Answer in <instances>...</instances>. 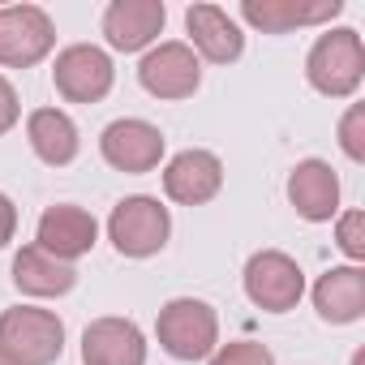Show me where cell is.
<instances>
[{
    "label": "cell",
    "instance_id": "6da1fadb",
    "mask_svg": "<svg viewBox=\"0 0 365 365\" xmlns=\"http://www.w3.org/2000/svg\"><path fill=\"white\" fill-rule=\"evenodd\" d=\"M305 82L322 99H352L365 82V43L352 26H335L314 39L305 56Z\"/></svg>",
    "mask_w": 365,
    "mask_h": 365
},
{
    "label": "cell",
    "instance_id": "7a4b0ae2",
    "mask_svg": "<svg viewBox=\"0 0 365 365\" xmlns=\"http://www.w3.org/2000/svg\"><path fill=\"white\" fill-rule=\"evenodd\" d=\"M155 339L172 361H207L220 348V314L202 297H172L155 318Z\"/></svg>",
    "mask_w": 365,
    "mask_h": 365
},
{
    "label": "cell",
    "instance_id": "3957f363",
    "mask_svg": "<svg viewBox=\"0 0 365 365\" xmlns=\"http://www.w3.org/2000/svg\"><path fill=\"white\" fill-rule=\"evenodd\" d=\"M0 352L14 365H56L65 352V322L39 305H14L0 314Z\"/></svg>",
    "mask_w": 365,
    "mask_h": 365
},
{
    "label": "cell",
    "instance_id": "277c9868",
    "mask_svg": "<svg viewBox=\"0 0 365 365\" xmlns=\"http://www.w3.org/2000/svg\"><path fill=\"white\" fill-rule=\"evenodd\" d=\"M172 237V211L150 194H129L108 215V241L120 258H155Z\"/></svg>",
    "mask_w": 365,
    "mask_h": 365
},
{
    "label": "cell",
    "instance_id": "5b68a950",
    "mask_svg": "<svg viewBox=\"0 0 365 365\" xmlns=\"http://www.w3.org/2000/svg\"><path fill=\"white\" fill-rule=\"evenodd\" d=\"M245 297L262 309V314H288L301 305L305 297V271L292 254L284 250H258L250 262H245Z\"/></svg>",
    "mask_w": 365,
    "mask_h": 365
},
{
    "label": "cell",
    "instance_id": "8992f818",
    "mask_svg": "<svg viewBox=\"0 0 365 365\" xmlns=\"http://www.w3.org/2000/svg\"><path fill=\"white\" fill-rule=\"evenodd\" d=\"M56 48V22L39 5L0 9V69H35Z\"/></svg>",
    "mask_w": 365,
    "mask_h": 365
},
{
    "label": "cell",
    "instance_id": "52a82bcc",
    "mask_svg": "<svg viewBox=\"0 0 365 365\" xmlns=\"http://www.w3.org/2000/svg\"><path fill=\"white\" fill-rule=\"evenodd\" d=\"M52 82L65 103H99V99H108V91L116 82V65L95 43H69L56 52Z\"/></svg>",
    "mask_w": 365,
    "mask_h": 365
},
{
    "label": "cell",
    "instance_id": "ba28073f",
    "mask_svg": "<svg viewBox=\"0 0 365 365\" xmlns=\"http://www.w3.org/2000/svg\"><path fill=\"white\" fill-rule=\"evenodd\" d=\"M138 82H142L146 95L168 99V103L190 99V95H198V86H202V61L194 56L190 43L168 39V43H155V48L142 56Z\"/></svg>",
    "mask_w": 365,
    "mask_h": 365
},
{
    "label": "cell",
    "instance_id": "9c48e42d",
    "mask_svg": "<svg viewBox=\"0 0 365 365\" xmlns=\"http://www.w3.org/2000/svg\"><path fill=\"white\" fill-rule=\"evenodd\" d=\"M99 155H103L108 168L142 176V172L159 168V159H163V133H159V125H150L142 116H120V120H112L99 133Z\"/></svg>",
    "mask_w": 365,
    "mask_h": 365
},
{
    "label": "cell",
    "instance_id": "30bf717a",
    "mask_svg": "<svg viewBox=\"0 0 365 365\" xmlns=\"http://www.w3.org/2000/svg\"><path fill=\"white\" fill-rule=\"evenodd\" d=\"M220 190H224V163L215 150L190 146V150L172 155L163 168V194L176 207H207L220 198Z\"/></svg>",
    "mask_w": 365,
    "mask_h": 365
},
{
    "label": "cell",
    "instance_id": "8fae6325",
    "mask_svg": "<svg viewBox=\"0 0 365 365\" xmlns=\"http://www.w3.org/2000/svg\"><path fill=\"white\" fill-rule=\"evenodd\" d=\"M35 245L48 250L52 258L61 262H78L86 258L95 245H99V224L86 207L78 202H56L39 215V228H35Z\"/></svg>",
    "mask_w": 365,
    "mask_h": 365
},
{
    "label": "cell",
    "instance_id": "7c38bea8",
    "mask_svg": "<svg viewBox=\"0 0 365 365\" xmlns=\"http://www.w3.org/2000/svg\"><path fill=\"white\" fill-rule=\"evenodd\" d=\"M163 0H112L103 9V39L112 52H150L163 35Z\"/></svg>",
    "mask_w": 365,
    "mask_h": 365
},
{
    "label": "cell",
    "instance_id": "4fadbf2b",
    "mask_svg": "<svg viewBox=\"0 0 365 365\" xmlns=\"http://www.w3.org/2000/svg\"><path fill=\"white\" fill-rule=\"evenodd\" d=\"M288 202L305 224H331L339 215V176L327 159H301L288 172Z\"/></svg>",
    "mask_w": 365,
    "mask_h": 365
},
{
    "label": "cell",
    "instance_id": "5bb4252c",
    "mask_svg": "<svg viewBox=\"0 0 365 365\" xmlns=\"http://www.w3.org/2000/svg\"><path fill=\"white\" fill-rule=\"evenodd\" d=\"M185 31H190V48H194L198 61L232 65L245 52L241 22L228 9H220V5H190L185 9Z\"/></svg>",
    "mask_w": 365,
    "mask_h": 365
},
{
    "label": "cell",
    "instance_id": "9a60e30c",
    "mask_svg": "<svg viewBox=\"0 0 365 365\" xmlns=\"http://www.w3.org/2000/svg\"><path fill=\"white\" fill-rule=\"evenodd\" d=\"M82 365H146V335L133 318H95L82 331Z\"/></svg>",
    "mask_w": 365,
    "mask_h": 365
},
{
    "label": "cell",
    "instance_id": "2e32d148",
    "mask_svg": "<svg viewBox=\"0 0 365 365\" xmlns=\"http://www.w3.org/2000/svg\"><path fill=\"white\" fill-rule=\"evenodd\" d=\"M14 288L22 297H35V301H56V297H69L78 288V267L52 258L48 250H39L31 241L14 254Z\"/></svg>",
    "mask_w": 365,
    "mask_h": 365
},
{
    "label": "cell",
    "instance_id": "e0dca14e",
    "mask_svg": "<svg viewBox=\"0 0 365 365\" xmlns=\"http://www.w3.org/2000/svg\"><path fill=\"white\" fill-rule=\"evenodd\" d=\"M309 297H314V309H318L322 322L352 327V322L365 318V271L352 267V262L331 267V271L318 275V284H314Z\"/></svg>",
    "mask_w": 365,
    "mask_h": 365
},
{
    "label": "cell",
    "instance_id": "ac0fdd59",
    "mask_svg": "<svg viewBox=\"0 0 365 365\" xmlns=\"http://www.w3.org/2000/svg\"><path fill=\"white\" fill-rule=\"evenodd\" d=\"M344 14V0H318V5H301V0H241V22L262 31V35H288L297 26H322Z\"/></svg>",
    "mask_w": 365,
    "mask_h": 365
},
{
    "label": "cell",
    "instance_id": "d6986e66",
    "mask_svg": "<svg viewBox=\"0 0 365 365\" xmlns=\"http://www.w3.org/2000/svg\"><path fill=\"white\" fill-rule=\"evenodd\" d=\"M26 142H31L35 159L48 168H69L82 150V133H78L73 116L61 108H35L26 116Z\"/></svg>",
    "mask_w": 365,
    "mask_h": 365
},
{
    "label": "cell",
    "instance_id": "ffe728a7",
    "mask_svg": "<svg viewBox=\"0 0 365 365\" xmlns=\"http://www.w3.org/2000/svg\"><path fill=\"white\" fill-rule=\"evenodd\" d=\"M207 365H275V352L258 339H228L207 356Z\"/></svg>",
    "mask_w": 365,
    "mask_h": 365
},
{
    "label": "cell",
    "instance_id": "44dd1931",
    "mask_svg": "<svg viewBox=\"0 0 365 365\" xmlns=\"http://www.w3.org/2000/svg\"><path fill=\"white\" fill-rule=\"evenodd\" d=\"M335 245L344 250V258L352 262V267H361L365 262V211H344V215H335Z\"/></svg>",
    "mask_w": 365,
    "mask_h": 365
},
{
    "label": "cell",
    "instance_id": "7402d4cb",
    "mask_svg": "<svg viewBox=\"0 0 365 365\" xmlns=\"http://www.w3.org/2000/svg\"><path fill=\"white\" fill-rule=\"evenodd\" d=\"M339 150L352 163H365V103H348L339 116Z\"/></svg>",
    "mask_w": 365,
    "mask_h": 365
},
{
    "label": "cell",
    "instance_id": "603a6c76",
    "mask_svg": "<svg viewBox=\"0 0 365 365\" xmlns=\"http://www.w3.org/2000/svg\"><path fill=\"white\" fill-rule=\"evenodd\" d=\"M18 120H22V103H18V91H14V82L0 73V138H5L9 129H18Z\"/></svg>",
    "mask_w": 365,
    "mask_h": 365
},
{
    "label": "cell",
    "instance_id": "cb8c5ba5",
    "mask_svg": "<svg viewBox=\"0 0 365 365\" xmlns=\"http://www.w3.org/2000/svg\"><path fill=\"white\" fill-rule=\"evenodd\" d=\"M14 232H18V207L9 194H0V250L14 241Z\"/></svg>",
    "mask_w": 365,
    "mask_h": 365
},
{
    "label": "cell",
    "instance_id": "d4e9b609",
    "mask_svg": "<svg viewBox=\"0 0 365 365\" xmlns=\"http://www.w3.org/2000/svg\"><path fill=\"white\" fill-rule=\"evenodd\" d=\"M352 365H365V352H352Z\"/></svg>",
    "mask_w": 365,
    "mask_h": 365
},
{
    "label": "cell",
    "instance_id": "484cf974",
    "mask_svg": "<svg viewBox=\"0 0 365 365\" xmlns=\"http://www.w3.org/2000/svg\"><path fill=\"white\" fill-rule=\"evenodd\" d=\"M0 365H14V361H9V356H5V352H0Z\"/></svg>",
    "mask_w": 365,
    "mask_h": 365
}]
</instances>
